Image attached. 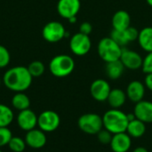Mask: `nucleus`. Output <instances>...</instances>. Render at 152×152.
<instances>
[{
  "mask_svg": "<svg viewBox=\"0 0 152 152\" xmlns=\"http://www.w3.org/2000/svg\"><path fill=\"white\" fill-rule=\"evenodd\" d=\"M4 85L15 93L24 92L29 88L32 83V76L27 67L16 66L9 69L3 77Z\"/></svg>",
  "mask_w": 152,
  "mask_h": 152,
  "instance_id": "nucleus-1",
  "label": "nucleus"
},
{
  "mask_svg": "<svg viewBox=\"0 0 152 152\" xmlns=\"http://www.w3.org/2000/svg\"><path fill=\"white\" fill-rule=\"evenodd\" d=\"M103 127L112 134L125 133L128 125L127 114L118 109H111L106 111L102 117Z\"/></svg>",
  "mask_w": 152,
  "mask_h": 152,
  "instance_id": "nucleus-2",
  "label": "nucleus"
},
{
  "mask_svg": "<svg viewBox=\"0 0 152 152\" xmlns=\"http://www.w3.org/2000/svg\"><path fill=\"white\" fill-rule=\"evenodd\" d=\"M123 47L118 45L110 37L102 38L97 45L99 57L106 63L118 61L121 56Z\"/></svg>",
  "mask_w": 152,
  "mask_h": 152,
  "instance_id": "nucleus-3",
  "label": "nucleus"
},
{
  "mask_svg": "<svg viewBox=\"0 0 152 152\" xmlns=\"http://www.w3.org/2000/svg\"><path fill=\"white\" fill-rule=\"evenodd\" d=\"M75 69V61L67 54H59L54 56L50 63V72L56 77H65L70 75Z\"/></svg>",
  "mask_w": 152,
  "mask_h": 152,
  "instance_id": "nucleus-4",
  "label": "nucleus"
},
{
  "mask_svg": "<svg viewBox=\"0 0 152 152\" xmlns=\"http://www.w3.org/2000/svg\"><path fill=\"white\" fill-rule=\"evenodd\" d=\"M79 129L87 134H97L103 128L102 118L95 113H87L82 115L77 120Z\"/></svg>",
  "mask_w": 152,
  "mask_h": 152,
  "instance_id": "nucleus-5",
  "label": "nucleus"
},
{
  "mask_svg": "<svg viewBox=\"0 0 152 152\" xmlns=\"http://www.w3.org/2000/svg\"><path fill=\"white\" fill-rule=\"evenodd\" d=\"M92 47V41L89 36L77 32L74 34L69 41V48L72 53L77 56L87 54Z\"/></svg>",
  "mask_w": 152,
  "mask_h": 152,
  "instance_id": "nucleus-6",
  "label": "nucleus"
},
{
  "mask_svg": "<svg viewBox=\"0 0 152 152\" xmlns=\"http://www.w3.org/2000/svg\"><path fill=\"white\" fill-rule=\"evenodd\" d=\"M66 29L59 21H50L42 29V36L48 43H57L66 37Z\"/></svg>",
  "mask_w": 152,
  "mask_h": 152,
  "instance_id": "nucleus-7",
  "label": "nucleus"
},
{
  "mask_svg": "<svg viewBox=\"0 0 152 152\" xmlns=\"http://www.w3.org/2000/svg\"><path fill=\"white\" fill-rule=\"evenodd\" d=\"M61 123L60 116L53 110H45L37 116V126L45 133L55 131Z\"/></svg>",
  "mask_w": 152,
  "mask_h": 152,
  "instance_id": "nucleus-8",
  "label": "nucleus"
},
{
  "mask_svg": "<svg viewBox=\"0 0 152 152\" xmlns=\"http://www.w3.org/2000/svg\"><path fill=\"white\" fill-rule=\"evenodd\" d=\"M119 61L123 63L126 69L136 70L142 69L143 58L137 52L123 47Z\"/></svg>",
  "mask_w": 152,
  "mask_h": 152,
  "instance_id": "nucleus-9",
  "label": "nucleus"
},
{
  "mask_svg": "<svg viewBox=\"0 0 152 152\" xmlns=\"http://www.w3.org/2000/svg\"><path fill=\"white\" fill-rule=\"evenodd\" d=\"M80 8V0H59L57 3V12L59 15L67 20L77 16Z\"/></svg>",
  "mask_w": 152,
  "mask_h": 152,
  "instance_id": "nucleus-10",
  "label": "nucleus"
},
{
  "mask_svg": "<svg viewBox=\"0 0 152 152\" xmlns=\"http://www.w3.org/2000/svg\"><path fill=\"white\" fill-rule=\"evenodd\" d=\"M111 91L110 86L108 81L98 78L95 79L90 86V93L92 97L97 102H105Z\"/></svg>",
  "mask_w": 152,
  "mask_h": 152,
  "instance_id": "nucleus-11",
  "label": "nucleus"
},
{
  "mask_svg": "<svg viewBox=\"0 0 152 152\" xmlns=\"http://www.w3.org/2000/svg\"><path fill=\"white\" fill-rule=\"evenodd\" d=\"M18 126L28 132L30 131L37 126V116L36 113L30 109H27L24 110H20L16 118Z\"/></svg>",
  "mask_w": 152,
  "mask_h": 152,
  "instance_id": "nucleus-12",
  "label": "nucleus"
},
{
  "mask_svg": "<svg viewBox=\"0 0 152 152\" xmlns=\"http://www.w3.org/2000/svg\"><path fill=\"white\" fill-rule=\"evenodd\" d=\"M24 140L27 146L35 150L41 149L46 144V135L41 129L34 128L30 131H28Z\"/></svg>",
  "mask_w": 152,
  "mask_h": 152,
  "instance_id": "nucleus-13",
  "label": "nucleus"
},
{
  "mask_svg": "<svg viewBox=\"0 0 152 152\" xmlns=\"http://www.w3.org/2000/svg\"><path fill=\"white\" fill-rule=\"evenodd\" d=\"M110 145L113 152H127L131 148L132 140L127 133H119L113 134Z\"/></svg>",
  "mask_w": 152,
  "mask_h": 152,
  "instance_id": "nucleus-14",
  "label": "nucleus"
},
{
  "mask_svg": "<svg viewBox=\"0 0 152 152\" xmlns=\"http://www.w3.org/2000/svg\"><path fill=\"white\" fill-rule=\"evenodd\" d=\"M135 118L145 124L152 123V102L141 101L137 102L134 109Z\"/></svg>",
  "mask_w": 152,
  "mask_h": 152,
  "instance_id": "nucleus-15",
  "label": "nucleus"
},
{
  "mask_svg": "<svg viewBox=\"0 0 152 152\" xmlns=\"http://www.w3.org/2000/svg\"><path fill=\"white\" fill-rule=\"evenodd\" d=\"M126 94L131 102L137 103L143 100L145 94V86L141 81L134 80L128 84Z\"/></svg>",
  "mask_w": 152,
  "mask_h": 152,
  "instance_id": "nucleus-16",
  "label": "nucleus"
},
{
  "mask_svg": "<svg viewBox=\"0 0 152 152\" xmlns=\"http://www.w3.org/2000/svg\"><path fill=\"white\" fill-rule=\"evenodd\" d=\"M112 28L116 30H126L131 26L130 14L125 10L117 11L112 16Z\"/></svg>",
  "mask_w": 152,
  "mask_h": 152,
  "instance_id": "nucleus-17",
  "label": "nucleus"
},
{
  "mask_svg": "<svg viewBox=\"0 0 152 152\" xmlns=\"http://www.w3.org/2000/svg\"><path fill=\"white\" fill-rule=\"evenodd\" d=\"M126 94L120 88L111 89L107 102L112 109H119L121 108L126 101Z\"/></svg>",
  "mask_w": 152,
  "mask_h": 152,
  "instance_id": "nucleus-18",
  "label": "nucleus"
},
{
  "mask_svg": "<svg viewBox=\"0 0 152 152\" xmlns=\"http://www.w3.org/2000/svg\"><path fill=\"white\" fill-rule=\"evenodd\" d=\"M125 66L123 63L118 60L111 62L106 63L105 66V73L107 77L111 80H117L120 78L125 71Z\"/></svg>",
  "mask_w": 152,
  "mask_h": 152,
  "instance_id": "nucleus-19",
  "label": "nucleus"
},
{
  "mask_svg": "<svg viewBox=\"0 0 152 152\" xmlns=\"http://www.w3.org/2000/svg\"><path fill=\"white\" fill-rule=\"evenodd\" d=\"M146 132V125L144 122L134 118L128 122L126 131L127 134L131 138H140L142 137Z\"/></svg>",
  "mask_w": 152,
  "mask_h": 152,
  "instance_id": "nucleus-20",
  "label": "nucleus"
},
{
  "mask_svg": "<svg viewBox=\"0 0 152 152\" xmlns=\"http://www.w3.org/2000/svg\"><path fill=\"white\" fill-rule=\"evenodd\" d=\"M138 43L141 48L147 52H152V27H145L139 31Z\"/></svg>",
  "mask_w": 152,
  "mask_h": 152,
  "instance_id": "nucleus-21",
  "label": "nucleus"
},
{
  "mask_svg": "<svg viewBox=\"0 0 152 152\" xmlns=\"http://www.w3.org/2000/svg\"><path fill=\"white\" fill-rule=\"evenodd\" d=\"M12 106L19 111L29 109L30 100L28 96L25 94L23 92L16 93L12 98Z\"/></svg>",
  "mask_w": 152,
  "mask_h": 152,
  "instance_id": "nucleus-22",
  "label": "nucleus"
},
{
  "mask_svg": "<svg viewBox=\"0 0 152 152\" xmlns=\"http://www.w3.org/2000/svg\"><path fill=\"white\" fill-rule=\"evenodd\" d=\"M13 118L14 115L12 109L0 103V127H8L12 124Z\"/></svg>",
  "mask_w": 152,
  "mask_h": 152,
  "instance_id": "nucleus-23",
  "label": "nucleus"
},
{
  "mask_svg": "<svg viewBox=\"0 0 152 152\" xmlns=\"http://www.w3.org/2000/svg\"><path fill=\"white\" fill-rule=\"evenodd\" d=\"M26 146L25 140L19 136H12L8 142V147L12 152H23Z\"/></svg>",
  "mask_w": 152,
  "mask_h": 152,
  "instance_id": "nucleus-24",
  "label": "nucleus"
},
{
  "mask_svg": "<svg viewBox=\"0 0 152 152\" xmlns=\"http://www.w3.org/2000/svg\"><path fill=\"white\" fill-rule=\"evenodd\" d=\"M27 68H28L30 75L32 76V77H38L42 76L45 70L44 63L40 61H34L30 62Z\"/></svg>",
  "mask_w": 152,
  "mask_h": 152,
  "instance_id": "nucleus-25",
  "label": "nucleus"
},
{
  "mask_svg": "<svg viewBox=\"0 0 152 152\" xmlns=\"http://www.w3.org/2000/svg\"><path fill=\"white\" fill-rule=\"evenodd\" d=\"M118 45H119L121 47H125L126 45H128V41L125 35V30H116V29H112L110 36Z\"/></svg>",
  "mask_w": 152,
  "mask_h": 152,
  "instance_id": "nucleus-26",
  "label": "nucleus"
},
{
  "mask_svg": "<svg viewBox=\"0 0 152 152\" xmlns=\"http://www.w3.org/2000/svg\"><path fill=\"white\" fill-rule=\"evenodd\" d=\"M12 134L8 127H0V149L8 145Z\"/></svg>",
  "mask_w": 152,
  "mask_h": 152,
  "instance_id": "nucleus-27",
  "label": "nucleus"
},
{
  "mask_svg": "<svg viewBox=\"0 0 152 152\" xmlns=\"http://www.w3.org/2000/svg\"><path fill=\"white\" fill-rule=\"evenodd\" d=\"M11 61L9 51L4 45H0V69L5 68Z\"/></svg>",
  "mask_w": 152,
  "mask_h": 152,
  "instance_id": "nucleus-28",
  "label": "nucleus"
},
{
  "mask_svg": "<svg viewBox=\"0 0 152 152\" xmlns=\"http://www.w3.org/2000/svg\"><path fill=\"white\" fill-rule=\"evenodd\" d=\"M112 136H113V134L110 132H109L107 129H105V128L104 129L102 128L97 134V137H98L99 142L101 143H102V144H105V145L110 143V142L112 140Z\"/></svg>",
  "mask_w": 152,
  "mask_h": 152,
  "instance_id": "nucleus-29",
  "label": "nucleus"
},
{
  "mask_svg": "<svg viewBox=\"0 0 152 152\" xmlns=\"http://www.w3.org/2000/svg\"><path fill=\"white\" fill-rule=\"evenodd\" d=\"M142 69L145 74L152 73V52L147 53V55L143 58Z\"/></svg>",
  "mask_w": 152,
  "mask_h": 152,
  "instance_id": "nucleus-30",
  "label": "nucleus"
},
{
  "mask_svg": "<svg viewBox=\"0 0 152 152\" xmlns=\"http://www.w3.org/2000/svg\"><path fill=\"white\" fill-rule=\"evenodd\" d=\"M125 35H126V37L127 41L130 43V42H134V41L138 39L139 31H138V29L136 28H134L133 26H130L129 28H127L125 30Z\"/></svg>",
  "mask_w": 152,
  "mask_h": 152,
  "instance_id": "nucleus-31",
  "label": "nucleus"
},
{
  "mask_svg": "<svg viewBox=\"0 0 152 152\" xmlns=\"http://www.w3.org/2000/svg\"><path fill=\"white\" fill-rule=\"evenodd\" d=\"M92 30H93V26L88 21H84L79 26V32L82 33V34L89 36L91 34Z\"/></svg>",
  "mask_w": 152,
  "mask_h": 152,
  "instance_id": "nucleus-32",
  "label": "nucleus"
},
{
  "mask_svg": "<svg viewBox=\"0 0 152 152\" xmlns=\"http://www.w3.org/2000/svg\"><path fill=\"white\" fill-rule=\"evenodd\" d=\"M144 86L147 87L150 91L152 92V73L146 74L145 79H144Z\"/></svg>",
  "mask_w": 152,
  "mask_h": 152,
  "instance_id": "nucleus-33",
  "label": "nucleus"
},
{
  "mask_svg": "<svg viewBox=\"0 0 152 152\" xmlns=\"http://www.w3.org/2000/svg\"><path fill=\"white\" fill-rule=\"evenodd\" d=\"M132 152H149L144 147H137Z\"/></svg>",
  "mask_w": 152,
  "mask_h": 152,
  "instance_id": "nucleus-34",
  "label": "nucleus"
},
{
  "mask_svg": "<svg viewBox=\"0 0 152 152\" xmlns=\"http://www.w3.org/2000/svg\"><path fill=\"white\" fill-rule=\"evenodd\" d=\"M69 21V23H75L77 21V16H74V17H71L68 20Z\"/></svg>",
  "mask_w": 152,
  "mask_h": 152,
  "instance_id": "nucleus-35",
  "label": "nucleus"
},
{
  "mask_svg": "<svg viewBox=\"0 0 152 152\" xmlns=\"http://www.w3.org/2000/svg\"><path fill=\"white\" fill-rule=\"evenodd\" d=\"M146 2H147V4H148L151 7H152V0H146Z\"/></svg>",
  "mask_w": 152,
  "mask_h": 152,
  "instance_id": "nucleus-36",
  "label": "nucleus"
},
{
  "mask_svg": "<svg viewBox=\"0 0 152 152\" xmlns=\"http://www.w3.org/2000/svg\"><path fill=\"white\" fill-rule=\"evenodd\" d=\"M2 82H3V79L0 77V86H1V84H2Z\"/></svg>",
  "mask_w": 152,
  "mask_h": 152,
  "instance_id": "nucleus-37",
  "label": "nucleus"
},
{
  "mask_svg": "<svg viewBox=\"0 0 152 152\" xmlns=\"http://www.w3.org/2000/svg\"><path fill=\"white\" fill-rule=\"evenodd\" d=\"M0 152H3V151H1V150H0Z\"/></svg>",
  "mask_w": 152,
  "mask_h": 152,
  "instance_id": "nucleus-38",
  "label": "nucleus"
}]
</instances>
